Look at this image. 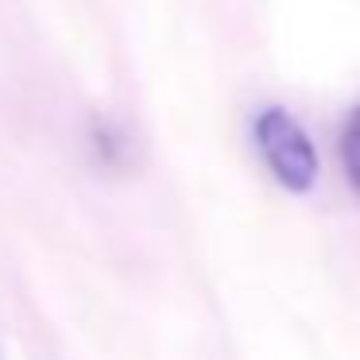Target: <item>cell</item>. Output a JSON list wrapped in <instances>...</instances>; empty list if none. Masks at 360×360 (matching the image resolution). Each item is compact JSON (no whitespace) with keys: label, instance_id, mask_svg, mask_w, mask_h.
I'll return each mask as SVG.
<instances>
[{"label":"cell","instance_id":"obj_1","mask_svg":"<svg viewBox=\"0 0 360 360\" xmlns=\"http://www.w3.org/2000/svg\"><path fill=\"white\" fill-rule=\"evenodd\" d=\"M252 143L264 159L267 174L279 182L287 194H310L318 186L321 159L314 148L302 120L283 105H264L252 117Z\"/></svg>","mask_w":360,"mask_h":360},{"label":"cell","instance_id":"obj_2","mask_svg":"<svg viewBox=\"0 0 360 360\" xmlns=\"http://www.w3.org/2000/svg\"><path fill=\"white\" fill-rule=\"evenodd\" d=\"M341 171L349 179L352 194L360 198V105H352V112L345 117V128H341Z\"/></svg>","mask_w":360,"mask_h":360},{"label":"cell","instance_id":"obj_3","mask_svg":"<svg viewBox=\"0 0 360 360\" xmlns=\"http://www.w3.org/2000/svg\"><path fill=\"white\" fill-rule=\"evenodd\" d=\"M94 151L105 159V163H120L124 151H128L124 132H117L112 120H94Z\"/></svg>","mask_w":360,"mask_h":360}]
</instances>
